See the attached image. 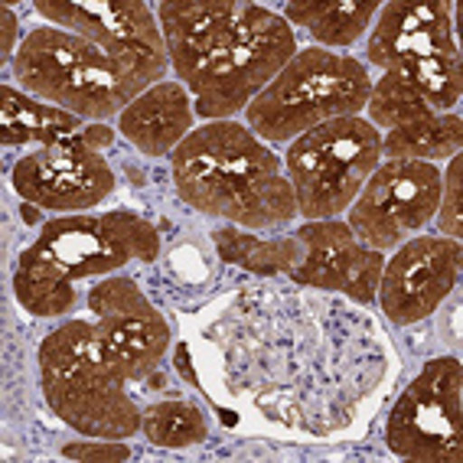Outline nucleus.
I'll return each instance as SVG.
<instances>
[{"instance_id":"9d476101","label":"nucleus","mask_w":463,"mask_h":463,"mask_svg":"<svg viewBox=\"0 0 463 463\" xmlns=\"http://www.w3.org/2000/svg\"><path fill=\"white\" fill-rule=\"evenodd\" d=\"M392 454L418 463H460L463 457V369L460 359L424 363L385 424Z\"/></svg>"},{"instance_id":"cd10ccee","label":"nucleus","mask_w":463,"mask_h":463,"mask_svg":"<svg viewBox=\"0 0 463 463\" xmlns=\"http://www.w3.org/2000/svg\"><path fill=\"white\" fill-rule=\"evenodd\" d=\"M82 141L89 144V147L101 150V147H108V144L115 141V134H111V128H105V125H91V128H85V131H82Z\"/></svg>"},{"instance_id":"c85d7f7f","label":"nucleus","mask_w":463,"mask_h":463,"mask_svg":"<svg viewBox=\"0 0 463 463\" xmlns=\"http://www.w3.org/2000/svg\"><path fill=\"white\" fill-rule=\"evenodd\" d=\"M14 40H17V17H14V10L4 7V56H17V46H14Z\"/></svg>"},{"instance_id":"6ab92c4d","label":"nucleus","mask_w":463,"mask_h":463,"mask_svg":"<svg viewBox=\"0 0 463 463\" xmlns=\"http://www.w3.org/2000/svg\"><path fill=\"white\" fill-rule=\"evenodd\" d=\"M85 131L82 118L72 111H62L56 105L26 95L24 89L4 85L0 89V141L14 144H59L69 137H79Z\"/></svg>"},{"instance_id":"f03ea898","label":"nucleus","mask_w":463,"mask_h":463,"mask_svg":"<svg viewBox=\"0 0 463 463\" xmlns=\"http://www.w3.org/2000/svg\"><path fill=\"white\" fill-rule=\"evenodd\" d=\"M170 176L186 206L241 229H281L298 215L281 157L232 118L193 128L170 154Z\"/></svg>"},{"instance_id":"20e7f679","label":"nucleus","mask_w":463,"mask_h":463,"mask_svg":"<svg viewBox=\"0 0 463 463\" xmlns=\"http://www.w3.org/2000/svg\"><path fill=\"white\" fill-rule=\"evenodd\" d=\"M40 375L52 414L79 434L125 440L141 430L144 411L128 392L131 369L95 320L59 323L40 343Z\"/></svg>"},{"instance_id":"0eeeda50","label":"nucleus","mask_w":463,"mask_h":463,"mask_svg":"<svg viewBox=\"0 0 463 463\" xmlns=\"http://www.w3.org/2000/svg\"><path fill=\"white\" fill-rule=\"evenodd\" d=\"M294 52L298 36L281 14H271L258 4H241L229 36L186 85L196 115L206 121H229L245 111L294 59Z\"/></svg>"},{"instance_id":"5701e85b","label":"nucleus","mask_w":463,"mask_h":463,"mask_svg":"<svg viewBox=\"0 0 463 463\" xmlns=\"http://www.w3.org/2000/svg\"><path fill=\"white\" fill-rule=\"evenodd\" d=\"M141 430L154 447H166V450H180V447L203 444L209 438L206 414L196 405L183 402V398H170V402H154L144 408L141 414Z\"/></svg>"},{"instance_id":"4468645a","label":"nucleus","mask_w":463,"mask_h":463,"mask_svg":"<svg viewBox=\"0 0 463 463\" xmlns=\"http://www.w3.org/2000/svg\"><path fill=\"white\" fill-rule=\"evenodd\" d=\"M89 310L108 346L125 359L134 382H147L157 373L170 346V326L164 314L128 274H111L89 290Z\"/></svg>"},{"instance_id":"423d86ee","label":"nucleus","mask_w":463,"mask_h":463,"mask_svg":"<svg viewBox=\"0 0 463 463\" xmlns=\"http://www.w3.org/2000/svg\"><path fill=\"white\" fill-rule=\"evenodd\" d=\"M10 72L26 95L79 118H91L99 125L105 118L121 115L134 101L111 56L62 26L30 30L17 46Z\"/></svg>"},{"instance_id":"1a4fd4ad","label":"nucleus","mask_w":463,"mask_h":463,"mask_svg":"<svg viewBox=\"0 0 463 463\" xmlns=\"http://www.w3.org/2000/svg\"><path fill=\"white\" fill-rule=\"evenodd\" d=\"M43 17L59 24L69 33H79L111 56L118 72L125 75L128 89L137 99L141 91L160 82L170 69L164 33L154 24V10L141 0H40Z\"/></svg>"},{"instance_id":"4be33fe9","label":"nucleus","mask_w":463,"mask_h":463,"mask_svg":"<svg viewBox=\"0 0 463 463\" xmlns=\"http://www.w3.org/2000/svg\"><path fill=\"white\" fill-rule=\"evenodd\" d=\"M463 147V121L457 111L430 115L382 134V157L389 160H450Z\"/></svg>"},{"instance_id":"f8f14e48","label":"nucleus","mask_w":463,"mask_h":463,"mask_svg":"<svg viewBox=\"0 0 463 463\" xmlns=\"http://www.w3.org/2000/svg\"><path fill=\"white\" fill-rule=\"evenodd\" d=\"M14 190L36 209L75 215L111 196L115 174L101 150L89 147L79 134L24 154L14 164Z\"/></svg>"},{"instance_id":"9b49d317","label":"nucleus","mask_w":463,"mask_h":463,"mask_svg":"<svg viewBox=\"0 0 463 463\" xmlns=\"http://www.w3.org/2000/svg\"><path fill=\"white\" fill-rule=\"evenodd\" d=\"M444 176L424 160H382L349 206V229L373 251L405 245L438 215Z\"/></svg>"},{"instance_id":"2eb2a0df","label":"nucleus","mask_w":463,"mask_h":463,"mask_svg":"<svg viewBox=\"0 0 463 463\" xmlns=\"http://www.w3.org/2000/svg\"><path fill=\"white\" fill-rule=\"evenodd\" d=\"M304 241V261L288 274L294 284L317 290H339L356 304H373L379 294L385 255L365 249L339 219H310L294 232Z\"/></svg>"},{"instance_id":"b1692460","label":"nucleus","mask_w":463,"mask_h":463,"mask_svg":"<svg viewBox=\"0 0 463 463\" xmlns=\"http://www.w3.org/2000/svg\"><path fill=\"white\" fill-rule=\"evenodd\" d=\"M392 72H395L405 85H411V89L418 91L438 115L457 111V105H460V89H463L460 52H454V56L418 59V62H408V66L392 69Z\"/></svg>"},{"instance_id":"aec40b11","label":"nucleus","mask_w":463,"mask_h":463,"mask_svg":"<svg viewBox=\"0 0 463 463\" xmlns=\"http://www.w3.org/2000/svg\"><path fill=\"white\" fill-rule=\"evenodd\" d=\"M213 245L222 261L258 278L290 274L307 255L298 235H255V232H239L235 225H219L213 232Z\"/></svg>"},{"instance_id":"6e6552de","label":"nucleus","mask_w":463,"mask_h":463,"mask_svg":"<svg viewBox=\"0 0 463 463\" xmlns=\"http://www.w3.org/2000/svg\"><path fill=\"white\" fill-rule=\"evenodd\" d=\"M382 164V131L363 115L333 118L294 137L284 154L298 215L339 219Z\"/></svg>"},{"instance_id":"f3484780","label":"nucleus","mask_w":463,"mask_h":463,"mask_svg":"<svg viewBox=\"0 0 463 463\" xmlns=\"http://www.w3.org/2000/svg\"><path fill=\"white\" fill-rule=\"evenodd\" d=\"M239 10L241 0H232V4L225 0H180V4L157 7L166 56L183 85H190L199 69L206 66V59L219 50L232 24L239 20Z\"/></svg>"},{"instance_id":"412c9836","label":"nucleus","mask_w":463,"mask_h":463,"mask_svg":"<svg viewBox=\"0 0 463 463\" xmlns=\"http://www.w3.org/2000/svg\"><path fill=\"white\" fill-rule=\"evenodd\" d=\"M379 4L369 0H310V4H284V20L304 26L320 46H353L375 24Z\"/></svg>"},{"instance_id":"bb28decb","label":"nucleus","mask_w":463,"mask_h":463,"mask_svg":"<svg viewBox=\"0 0 463 463\" xmlns=\"http://www.w3.org/2000/svg\"><path fill=\"white\" fill-rule=\"evenodd\" d=\"M62 457L66 460H82V463H118L128 460L131 450L121 440L111 438H99V440H75V444L62 447Z\"/></svg>"},{"instance_id":"a878e982","label":"nucleus","mask_w":463,"mask_h":463,"mask_svg":"<svg viewBox=\"0 0 463 463\" xmlns=\"http://www.w3.org/2000/svg\"><path fill=\"white\" fill-rule=\"evenodd\" d=\"M438 219L440 232L447 239H460L463 232V215H460V157H450V166L444 174V186H440V203H438Z\"/></svg>"},{"instance_id":"a211bd4d","label":"nucleus","mask_w":463,"mask_h":463,"mask_svg":"<svg viewBox=\"0 0 463 463\" xmlns=\"http://www.w3.org/2000/svg\"><path fill=\"white\" fill-rule=\"evenodd\" d=\"M193 118H196V108L186 85L157 82L118 115V131L144 157H166L186 141V134L193 131Z\"/></svg>"},{"instance_id":"39448f33","label":"nucleus","mask_w":463,"mask_h":463,"mask_svg":"<svg viewBox=\"0 0 463 463\" xmlns=\"http://www.w3.org/2000/svg\"><path fill=\"white\" fill-rule=\"evenodd\" d=\"M369 91L373 79L359 59L310 46L294 52L271 85L245 108V121L265 144H290L333 118L359 115Z\"/></svg>"},{"instance_id":"dca6fc26","label":"nucleus","mask_w":463,"mask_h":463,"mask_svg":"<svg viewBox=\"0 0 463 463\" xmlns=\"http://www.w3.org/2000/svg\"><path fill=\"white\" fill-rule=\"evenodd\" d=\"M454 4L430 0V4H385L375 14L373 36L365 46V59L382 72L402 69L408 62L430 56H454Z\"/></svg>"},{"instance_id":"393cba45","label":"nucleus","mask_w":463,"mask_h":463,"mask_svg":"<svg viewBox=\"0 0 463 463\" xmlns=\"http://www.w3.org/2000/svg\"><path fill=\"white\" fill-rule=\"evenodd\" d=\"M365 111H369V121H373L375 128H385V131H395V128H402V125H411V121L438 115V111H434L411 85L402 82L395 72H382L379 82H373Z\"/></svg>"},{"instance_id":"ddd939ff","label":"nucleus","mask_w":463,"mask_h":463,"mask_svg":"<svg viewBox=\"0 0 463 463\" xmlns=\"http://www.w3.org/2000/svg\"><path fill=\"white\" fill-rule=\"evenodd\" d=\"M460 258V241L447 235H414L398 245L395 258L385 261L375 294L389 323L411 326L428 320L457 288Z\"/></svg>"},{"instance_id":"f257e3e1","label":"nucleus","mask_w":463,"mask_h":463,"mask_svg":"<svg viewBox=\"0 0 463 463\" xmlns=\"http://www.w3.org/2000/svg\"><path fill=\"white\" fill-rule=\"evenodd\" d=\"M193 365L219 392L281 428L330 438L356 421L392 353L363 310L317 288H245L199 336Z\"/></svg>"},{"instance_id":"7ed1b4c3","label":"nucleus","mask_w":463,"mask_h":463,"mask_svg":"<svg viewBox=\"0 0 463 463\" xmlns=\"http://www.w3.org/2000/svg\"><path fill=\"white\" fill-rule=\"evenodd\" d=\"M157 255V225L137 213L62 215L43 225L40 239L20 255L14 294L33 317H62L79 300L75 281L105 278L128 261H154Z\"/></svg>"}]
</instances>
